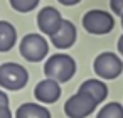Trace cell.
<instances>
[{
    "label": "cell",
    "instance_id": "2",
    "mask_svg": "<svg viewBox=\"0 0 123 118\" xmlns=\"http://www.w3.org/2000/svg\"><path fill=\"white\" fill-rule=\"evenodd\" d=\"M19 51H20V54L25 61L41 62L49 54V44H47V39L42 34L31 32V34H25L22 37V41L19 44Z\"/></svg>",
    "mask_w": 123,
    "mask_h": 118
},
{
    "label": "cell",
    "instance_id": "6",
    "mask_svg": "<svg viewBox=\"0 0 123 118\" xmlns=\"http://www.w3.org/2000/svg\"><path fill=\"white\" fill-rule=\"evenodd\" d=\"M96 106L98 103L91 96L78 91L76 94L68 98V101L64 103V113L68 118H86L91 113H94Z\"/></svg>",
    "mask_w": 123,
    "mask_h": 118
},
{
    "label": "cell",
    "instance_id": "12",
    "mask_svg": "<svg viewBox=\"0 0 123 118\" xmlns=\"http://www.w3.org/2000/svg\"><path fill=\"white\" fill-rule=\"evenodd\" d=\"M15 118H51V111L39 103H24L17 108Z\"/></svg>",
    "mask_w": 123,
    "mask_h": 118
},
{
    "label": "cell",
    "instance_id": "1",
    "mask_svg": "<svg viewBox=\"0 0 123 118\" xmlns=\"http://www.w3.org/2000/svg\"><path fill=\"white\" fill-rule=\"evenodd\" d=\"M76 73V61L69 54H52L44 64V74L49 79L68 83Z\"/></svg>",
    "mask_w": 123,
    "mask_h": 118
},
{
    "label": "cell",
    "instance_id": "13",
    "mask_svg": "<svg viewBox=\"0 0 123 118\" xmlns=\"http://www.w3.org/2000/svg\"><path fill=\"white\" fill-rule=\"evenodd\" d=\"M96 118H123V106L116 101L106 103L96 113Z\"/></svg>",
    "mask_w": 123,
    "mask_h": 118
},
{
    "label": "cell",
    "instance_id": "7",
    "mask_svg": "<svg viewBox=\"0 0 123 118\" xmlns=\"http://www.w3.org/2000/svg\"><path fill=\"white\" fill-rule=\"evenodd\" d=\"M62 20H64V19H62L61 12H59L57 9L51 7V5L42 7V9L39 10V14H37V27H39V31H41L44 36H47V37L54 36V34L59 31V27L62 25Z\"/></svg>",
    "mask_w": 123,
    "mask_h": 118
},
{
    "label": "cell",
    "instance_id": "17",
    "mask_svg": "<svg viewBox=\"0 0 123 118\" xmlns=\"http://www.w3.org/2000/svg\"><path fill=\"white\" fill-rule=\"evenodd\" d=\"M61 5H66V7H73V5H78L81 0H57Z\"/></svg>",
    "mask_w": 123,
    "mask_h": 118
},
{
    "label": "cell",
    "instance_id": "5",
    "mask_svg": "<svg viewBox=\"0 0 123 118\" xmlns=\"http://www.w3.org/2000/svg\"><path fill=\"white\" fill-rule=\"evenodd\" d=\"M93 69H94V74L99 79L111 81V79H116L123 73V61H121V57L118 54L101 52V54H98L94 57Z\"/></svg>",
    "mask_w": 123,
    "mask_h": 118
},
{
    "label": "cell",
    "instance_id": "3",
    "mask_svg": "<svg viewBox=\"0 0 123 118\" xmlns=\"http://www.w3.org/2000/svg\"><path fill=\"white\" fill-rule=\"evenodd\" d=\"M29 83V73L22 64L4 62L0 64V88L9 91H20Z\"/></svg>",
    "mask_w": 123,
    "mask_h": 118
},
{
    "label": "cell",
    "instance_id": "9",
    "mask_svg": "<svg viewBox=\"0 0 123 118\" xmlns=\"http://www.w3.org/2000/svg\"><path fill=\"white\" fill-rule=\"evenodd\" d=\"M34 96H36V99L39 103H44V105L56 103L61 98V84L57 81H54V79L46 78L44 81H41V83L36 84Z\"/></svg>",
    "mask_w": 123,
    "mask_h": 118
},
{
    "label": "cell",
    "instance_id": "15",
    "mask_svg": "<svg viewBox=\"0 0 123 118\" xmlns=\"http://www.w3.org/2000/svg\"><path fill=\"white\" fill-rule=\"evenodd\" d=\"M110 9L113 14L121 15L123 14V0H110Z\"/></svg>",
    "mask_w": 123,
    "mask_h": 118
},
{
    "label": "cell",
    "instance_id": "8",
    "mask_svg": "<svg viewBox=\"0 0 123 118\" xmlns=\"http://www.w3.org/2000/svg\"><path fill=\"white\" fill-rule=\"evenodd\" d=\"M76 39H78V31H76L74 24H73L71 20H68V19H64V20H62V25L59 27V31H57L54 36L49 37L51 44H52L56 49H61V51L73 47L74 42H76Z\"/></svg>",
    "mask_w": 123,
    "mask_h": 118
},
{
    "label": "cell",
    "instance_id": "10",
    "mask_svg": "<svg viewBox=\"0 0 123 118\" xmlns=\"http://www.w3.org/2000/svg\"><path fill=\"white\" fill-rule=\"evenodd\" d=\"M78 91L86 93V94L91 96L98 105L103 103V101L106 99V96H108V86H106V83L101 81V79H86V81L79 86Z\"/></svg>",
    "mask_w": 123,
    "mask_h": 118
},
{
    "label": "cell",
    "instance_id": "18",
    "mask_svg": "<svg viewBox=\"0 0 123 118\" xmlns=\"http://www.w3.org/2000/svg\"><path fill=\"white\" fill-rule=\"evenodd\" d=\"M0 105H9V96L2 89H0Z\"/></svg>",
    "mask_w": 123,
    "mask_h": 118
},
{
    "label": "cell",
    "instance_id": "14",
    "mask_svg": "<svg viewBox=\"0 0 123 118\" xmlns=\"http://www.w3.org/2000/svg\"><path fill=\"white\" fill-rule=\"evenodd\" d=\"M41 0H9L10 7L15 10V12H20V14H29L32 12L34 9H37Z\"/></svg>",
    "mask_w": 123,
    "mask_h": 118
},
{
    "label": "cell",
    "instance_id": "19",
    "mask_svg": "<svg viewBox=\"0 0 123 118\" xmlns=\"http://www.w3.org/2000/svg\"><path fill=\"white\" fill-rule=\"evenodd\" d=\"M116 47H118V52L121 54V57H123V34L120 36V39H118V44H116Z\"/></svg>",
    "mask_w": 123,
    "mask_h": 118
},
{
    "label": "cell",
    "instance_id": "16",
    "mask_svg": "<svg viewBox=\"0 0 123 118\" xmlns=\"http://www.w3.org/2000/svg\"><path fill=\"white\" fill-rule=\"evenodd\" d=\"M0 118H12V111L9 105H0Z\"/></svg>",
    "mask_w": 123,
    "mask_h": 118
},
{
    "label": "cell",
    "instance_id": "4",
    "mask_svg": "<svg viewBox=\"0 0 123 118\" xmlns=\"http://www.w3.org/2000/svg\"><path fill=\"white\" fill-rule=\"evenodd\" d=\"M81 24H83V29L88 32V34H93V36H105L108 32L113 31L115 27V19L111 14H108L106 10H101V9H93V10H88L83 19H81Z\"/></svg>",
    "mask_w": 123,
    "mask_h": 118
},
{
    "label": "cell",
    "instance_id": "11",
    "mask_svg": "<svg viewBox=\"0 0 123 118\" xmlns=\"http://www.w3.org/2000/svg\"><path fill=\"white\" fill-rule=\"evenodd\" d=\"M17 44V31L9 20H0V52H9Z\"/></svg>",
    "mask_w": 123,
    "mask_h": 118
},
{
    "label": "cell",
    "instance_id": "20",
    "mask_svg": "<svg viewBox=\"0 0 123 118\" xmlns=\"http://www.w3.org/2000/svg\"><path fill=\"white\" fill-rule=\"evenodd\" d=\"M120 17H121V27H123V14H121V15H120Z\"/></svg>",
    "mask_w": 123,
    "mask_h": 118
}]
</instances>
